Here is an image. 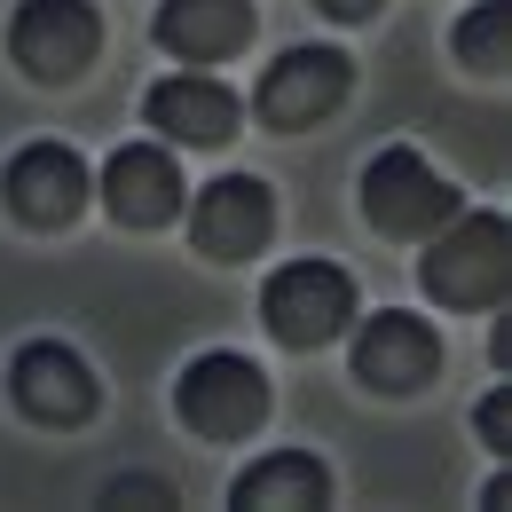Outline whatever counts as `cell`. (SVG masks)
<instances>
[{"label": "cell", "mask_w": 512, "mask_h": 512, "mask_svg": "<svg viewBox=\"0 0 512 512\" xmlns=\"http://www.w3.org/2000/svg\"><path fill=\"white\" fill-rule=\"evenodd\" d=\"M323 497H331V473L308 449H276V457H260L229 481V505H245V512H308Z\"/></svg>", "instance_id": "cell-14"}, {"label": "cell", "mask_w": 512, "mask_h": 512, "mask_svg": "<svg viewBox=\"0 0 512 512\" xmlns=\"http://www.w3.org/2000/svg\"><path fill=\"white\" fill-rule=\"evenodd\" d=\"M8 394H16V410L32 426H79L95 410V371L71 355L64 339H32L8 363Z\"/></svg>", "instance_id": "cell-10"}, {"label": "cell", "mask_w": 512, "mask_h": 512, "mask_svg": "<svg viewBox=\"0 0 512 512\" xmlns=\"http://www.w3.org/2000/svg\"><path fill=\"white\" fill-rule=\"evenodd\" d=\"M190 237L205 260H253L268 237H276V197L260 174H221L205 182L190 205Z\"/></svg>", "instance_id": "cell-8"}, {"label": "cell", "mask_w": 512, "mask_h": 512, "mask_svg": "<svg viewBox=\"0 0 512 512\" xmlns=\"http://www.w3.org/2000/svg\"><path fill=\"white\" fill-rule=\"evenodd\" d=\"M323 16H339V24H363V16H379L386 0H316Z\"/></svg>", "instance_id": "cell-18"}, {"label": "cell", "mask_w": 512, "mask_h": 512, "mask_svg": "<svg viewBox=\"0 0 512 512\" xmlns=\"http://www.w3.org/2000/svg\"><path fill=\"white\" fill-rule=\"evenodd\" d=\"M363 213H371L379 237H434L442 221L465 213V197L449 190L410 142H386L379 158L363 166Z\"/></svg>", "instance_id": "cell-2"}, {"label": "cell", "mask_w": 512, "mask_h": 512, "mask_svg": "<svg viewBox=\"0 0 512 512\" xmlns=\"http://www.w3.org/2000/svg\"><path fill=\"white\" fill-rule=\"evenodd\" d=\"M418 284L442 308H497L505 284H512V229L497 213H457V221H442L426 260H418Z\"/></svg>", "instance_id": "cell-1"}, {"label": "cell", "mask_w": 512, "mask_h": 512, "mask_svg": "<svg viewBox=\"0 0 512 512\" xmlns=\"http://www.w3.org/2000/svg\"><path fill=\"white\" fill-rule=\"evenodd\" d=\"M434 371H442V331L426 316L379 308V316L355 331V379L371 386V394H418Z\"/></svg>", "instance_id": "cell-9"}, {"label": "cell", "mask_w": 512, "mask_h": 512, "mask_svg": "<svg viewBox=\"0 0 512 512\" xmlns=\"http://www.w3.org/2000/svg\"><path fill=\"white\" fill-rule=\"evenodd\" d=\"M339 103H347V56H339V48H284L253 87V111L276 134L323 127Z\"/></svg>", "instance_id": "cell-6"}, {"label": "cell", "mask_w": 512, "mask_h": 512, "mask_svg": "<svg viewBox=\"0 0 512 512\" xmlns=\"http://www.w3.org/2000/svg\"><path fill=\"white\" fill-rule=\"evenodd\" d=\"M95 48H103V16L87 0H16V16H8V56L40 87L79 79L95 64Z\"/></svg>", "instance_id": "cell-4"}, {"label": "cell", "mask_w": 512, "mask_h": 512, "mask_svg": "<svg viewBox=\"0 0 512 512\" xmlns=\"http://www.w3.org/2000/svg\"><path fill=\"white\" fill-rule=\"evenodd\" d=\"M174 410L205 442H237V434H253L268 418V371L253 355H197L182 371V386H174Z\"/></svg>", "instance_id": "cell-5"}, {"label": "cell", "mask_w": 512, "mask_h": 512, "mask_svg": "<svg viewBox=\"0 0 512 512\" xmlns=\"http://www.w3.org/2000/svg\"><path fill=\"white\" fill-rule=\"evenodd\" d=\"M87 190L95 182H87V158L71 142H24L8 158V174H0V197H8V213L24 229H64V221H79Z\"/></svg>", "instance_id": "cell-7"}, {"label": "cell", "mask_w": 512, "mask_h": 512, "mask_svg": "<svg viewBox=\"0 0 512 512\" xmlns=\"http://www.w3.org/2000/svg\"><path fill=\"white\" fill-rule=\"evenodd\" d=\"M260 323L284 339V347H323L355 323V276L331 268V260H292L268 276L260 292Z\"/></svg>", "instance_id": "cell-3"}, {"label": "cell", "mask_w": 512, "mask_h": 512, "mask_svg": "<svg viewBox=\"0 0 512 512\" xmlns=\"http://www.w3.org/2000/svg\"><path fill=\"white\" fill-rule=\"evenodd\" d=\"M103 213H111L119 229H158V221H174V213H182V174H174V158H166L158 142L111 150V166H103Z\"/></svg>", "instance_id": "cell-11"}, {"label": "cell", "mask_w": 512, "mask_h": 512, "mask_svg": "<svg viewBox=\"0 0 512 512\" xmlns=\"http://www.w3.org/2000/svg\"><path fill=\"white\" fill-rule=\"evenodd\" d=\"M505 56H512V0L465 8V16H457V64L473 71V79H497Z\"/></svg>", "instance_id": "cell-15"}, {"label": "cell", "mask_w": 512, "mask_h": 512, "mask_svg": "<svg viewBox=\"0 0 512 512\" xmlns=\"http://www.w3.org/2000/svg\"><path fill=\"white\" fill-rule=\"evenodd\" d=\"M103 505H174V489L166 481H111Z\"/></svg>", "instance_id": "cell-17"}, {"label": "cell", "mask_w": 512, "mask_h": 512, "mask_svg": "<svg viewBox=\"0 0 512 512\" xmlns=\"http://www.w3.org/2000/svg\"><path fill=\"white\" fill-rule=\"evenodd\" d=\"M473 426H481V442L505 457V442H512V402H505V394H489V402L473 410Z\"/></svg>", "instance_id": "cell-16"}, {"label": "cell", "mask_w": 512, "mask_h": 512, "mask_svg": "<svg viewBox=\"0 0 512 512\" xmlns=\"http://www.w3.org/2000/svg\"><path fill=\"white\" fill-rule=\"evenodd\" d=\"M253 40V0H158V48L190 56V64H221Z\"/></svg>", "instance_id": "cell-13"}, {"label": "cell", "mask_w": 512, "mask_h": 512, "mask_svg": "<svg viewBox=\"0 0 512 512\" xmlns=\"http://www.w3.org/2000/svg\"><path fill=\"white\" fill-rule=\"evenodd\" d=\"M142 119L166 134V142H197V150H213V142H229V134H237L245 103H237L221 79H197V71H182V79H158V87H150Z\"/></svg>", "instance_id": "cell-12"}]
</instances>
